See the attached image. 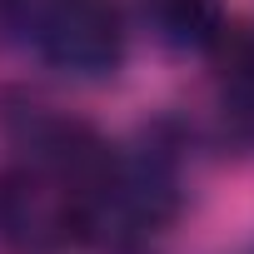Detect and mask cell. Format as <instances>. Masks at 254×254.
Wrapping results in <instances>:
<instances>
[{
    "instance_id": "3957f363",
    "label": "cell",
    "mask_w": 254,
    "mask_h": 254,
    "mask_svg": "<svg viewBox=\"0 0 254 254\" xmlns=\"http://www.w3.org/2000/svg\"><path fill=\"white\" fill-rule=\"evenodd\" d=\"M209 50H214V80L224 105H234V115H254V30L249 25L219 30Z\"/></svg>"
},
{
    "instance_id": "6da1fadb",
    "label": "cell",
    "mask_w": 254,
    "mask_h": 254,
    "mask_svg": "<svg viewBox=\"0 0 254 254\" xmlns=\"http://www.w3.org/2000/svg\"><path fill=\"white\" fill-rule=\"evenodd\" d=\"M35 45L70 75H110L120 65L125 35L120 15L105 0H25Z\"/></svg>"
},
{
    "instance_id": "7a4b0ae2",
    "label": "cell",
    "mask_w": 254,
    "mask_h": 254,
    "mask_svg": "<svg viewBox=\"0 0 254 254\" xmlns=\"http://www.w3.org/2000/svg\"><path fill=\"white\" fill-rule=\"evenodd\" d=\"M85 229V199L55 175H5L0 180V234L10 244H55Z\"/></svg>"
},
{
    "instance_id": "277c9868",
    "label": "cell",
    "mask_w": 254,
    "mask_h": 254,
    "mask_svg": "<svg viewBox=\"0 0 254 254\" xmlns=\"http://www.w3.org/2000/svg\"><path fill=\"white\" fill-rule=\"evenodd\" d=\"M145 15L170 45H209L219 35L214 0H145Z\"/></svg>"
}]
</instances>
